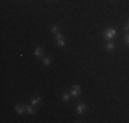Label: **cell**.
Here are the masks:
<instances>
[{"label": "cell", "mask_w": 129, "mask_h": 123, "mask_svg": "<svg viewBox=\"0 0 129 123\" xmlns=\"http://www.w3.org/2000/svg\"><path fill=\"white\" fill-rule=\"evenodd\" d=\"M115 36H117V30L114 27H109V29H106L103 33V37L106 40H111V38H114Z\"/></svg>", "instance_id": "obj_1"}, {"label": "cell", "mask_w": 129, "mask_h": 123, "mask_svg": "<svg viewBox=\"0 0 129 123\" xmlns=\"http://www.w3.org/2000/svg\"><path fill=\"white\" fill-rule=\"evenodd\" d=\"M55 37H56V44H58V47L63 48L64 45H66V42H64V38H63V36L60 34V33H58V34H55Z\"/></svg>", "instance_id": "obj_2"}, {"label": "cell", "mask_w": 129, "mask_h": 123, "mask_svg": "<svg viewBox=\"0 0 129 123\" xmlns=\"http://www.w3.org/2000/svg\"><path fill=\"white\" fill-rule=\"evenodd\" d=\"M80 93H81L80 86L78 85H73L72 86V90H70V94H72L73 97H77V96H80Z\"/></svg>", "instance_id": "obj_3"}, {"label": "cell", "mask_w": 129, "mask_h": 123, "mask_svg": "<svg viewBox=\"0 0 129 123\" xmlns=\"http://www.w3.org/2000/svg\"><path fill=\"white\" fill-rule=\"evenodd\" d=\"M85 111H87V105H85V103H78L77 108H76V112L78 113V115H81V113H84Z\"/></svg>", "instance_id": "obj_4"}, {"label": "cell", "mask_w": 129, "mask_h": 123, "mask_svg": "<svg viewBox=\"0 0 129 123\" xmlns=\"http://www.w3.org/2000/svg\"><path fill=\"white\" fill-rule=\"evenodd\" d=\"M15 112L17 113L26 112V105H23V104H18V105H15Z\"/></svg>", "instance_id": "obj_5"}, {"label": "cell", "mask_w": 129, "mask_h": 123, "mask_svg": "<svg viewBox=\"0 0 129 123\" xmlns=\"http://www.w3.org/2000/svg\"><path fill=\"white\" fill-rule=\"evenodd\" d=\"M35 56L37 57V59H43V56H44V51H43V48L37 47L35 51Z\"/></svg>", "instance_id": "obj_6"}, {"label": "cell", "mask_w": 129, "mask_h": 123, "mask_svg": "<svg viewBox=\"0 0 129 123\" xmlns=\"http://www.w3.org/2000/svg\"><path fill=\"white\" fill-rule=\"evenodd\" d=\"M40 101H41V97L40 96H35L32 98V101H30V104H32V105H36V104H39Z\"/></svg>", "instance_id": "obj_7"}, {"label": "cell", "mask_w": 129, "mask_h": 123, "mask_svg": "<svg viewBox=\"0 0 129 123\" xmlns=\"http://www.w3.org/2000/svg\"><path fill=\"white\" fill-rule=\"evenodd\" d=\"M26 112L30 113V115H33L36 111H35V108H33V105H26Z\"/></svg>", "instance_id": "obj_8"}, {"label": "cell", "mask_w": 129, "mask_h": 123, "mask_svg": "<svg viewBox=\"0 0 129 123\" xmlns=\"http://www.w3.org/2000/svg\"><path fill=\"white\" fill-rule=\"evenodd\" d=\"M106 49H107V51H113V49H114V42H113V41L107 42V44H106Z\"/></svg>", "instance_id": "obj_9"}, {"label": "cell", "mask_w": 129, "mask_h": 123, "mask_svg": "<svg viewBox=\"0 0 129 123\" xmlns=\"http://www.w3.org/2000/svg\"><path fill=\"white\" fill-rule=\"evenodd\" d=\"M70 96H72L70 93H63V94H62V100L64 101V103H66V101L70 100Z\"/></svg>", "instance_id": "obj_10"}, {"label": "cell", "mask_w": 129, "mask_h": 123, "mask_svg": "<svg viewBox=\"0 0 129 123\" xmlns=\"http://www.w3.org/2000/svg\"><path fill=\"white\" fill-rule=\"evenodd\" d=\"M51 32H52V34H58V33H59L58 26H51Z\"/></svg>", "instance_id": "obj_11"}, {"label": "cell", "mask_w": 129, "mask_h": 123, "mask_svg": "<svg viewBox=\"0 0 129 123\" xmlns=\"http://www.w3.org/2000/svg\"><path fill=\"white\" fill-rule=\"evenodd\" d=\"M43 63H44V66H50L51 59H50V57H44V59H43Z\"/></svg>", "instance_id": "obj_12"}, {"label": "cell", "mask_w": 129, "mask_h": 123, "mask_svg": "<svg viewBox=\"0 0 129 123\" xmlns=\"http://www.w3.org/2000/svg\"><path fill=\"white\" fill-rule=\"evenodd\" d=\"M125 42H126V44L129 45V33H128L126 36H125Z\"/></svg>", "instance_id": "obj_13"}, {"label": "cell", "mask_w": 129, "mask_h": 123, "mask_svg": "<svg viewBox=\"0 0 129 123\" xmlns=\"http://www.w3.org/2000/svg\"><path fill=\"white\" fill-rule=\"evenodd\" d=\"M124 29H125V32H128V30H129V21H128V25L124 27Z\"/></svg>", "instance_id": "obj_14"}]
</instances>
